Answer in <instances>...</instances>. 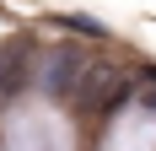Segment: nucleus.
<instances>
[{"instance_id":"obj_4","label":"nucleus","mask_w":156,"mask_h":151,"mask_svg":"<svg viewBox=\"0 0 156 151\" xmlns=\"http://www.w3.org/2000/svg\"><path fill=\"white\" fill-rule=\"evenodd\" d=\"M140 108H145V113H156V70L140 81Z\"/></svg>"},{"instance_id":"obj_2","label":"nucleus","mask_w":156,"mask_h":151,"mask_svg":"<svg viewBox=\"0 0 156 151\" xmlns=\"http://www.w3.org/2000/svg\"><path fill=\"white\" fill-rule=\"evenodd\" d=\"M22 81H32V43L27 38H16L5 49V70H0V87L5 92H22Z\"/></svg>"},{"instance_id":"obj_1","label":"nucleus","mask_w":156,"mask_h":151,"mask_svg":"<svg viewBox=\"0 0 156 151\" xmlns=\"http://www.w3.org/2000/svg\"><path fill=\"white\" fill-rule=\"evenodd\" d=\"M86 76H92V65L70 49V54H54V70H43V87L54 92V97H81Z\"/></svg>"},{"instance_id":"obj_3","label":"nucleus","mask_w":156,"mask_h":151,"mask_svg":"<svg viewBox=\"0 0 156 151\" xmlns=\"http://www.w3.org/2000/svg\"><path fill=\"white\" fill-rule=\"evenodd\" d=\"M59 22H65V27H70V32H86V38H108V32L97 27L92 16H59Z\"/></svg>"}]
</instances>
